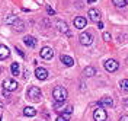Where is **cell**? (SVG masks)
<instances>
[{"mask_svg": "<svg viewBox=\"0 0 128 121\" xmlns=\"http://www.w3.org/2000/svg\"><path fill=\"white\" fill-rule=\"evenodd\" d=\"M52 98L56 99V102H64L68 98V92L63 86H56L52 90Z\"/></svg>", "mask_w": 128, "mask_h": 121, "instance_id": "1", "label": "cell"}, {"mask_svg": "<svg viewBox=\"0 0 128 121\" xmlns=\"http://www.w3.org/2000/svg\"><path fill=\"white\" fill-rule=\"evenodd\" d=\"M28 98L34 101V102H40L41 98H42V92H41L40 88H36V86H31V88L28 89Z\"/></svg>", "mask_w": 128, "mask_h": 121, "instance_id": "2", "label": "cell"}, {"mask_svg": "<svg viewBox=\"0 0 128 121\" xmlns=\"http://www.w3.org/2000/svg\"><path fill=\"white\" fill-rule=\"evenodd\" d=\"M93 118H95V121H106L108 120V114H106V111H105L104 108L99 106L93 112Z\"/></svg>", "mask_w": 128, "mask_h": 121, "instance_id": "3", "label": "cell"}, {"mask_svg": "<svg viewBox=\"0 0 128 121\" xmlns=\"http://www.w3.org/2000/svg\"><path fill=\"white\" fill-rule=\"evenodd\" d=\"M79 40H80V44H82V45H86V47H88V45H90V44L93 42V35L90 32H83L79 37Z\"/></svg>", "mask_w": 128, "mask_h": 121, "instance_id": "4", "label": "cell"}, {"mask_svg": "<svg viewBox=\"0 0 128 121\" xmlns=\"http://www.w3.org/2000/svg\"><path fill=\"white\" fill-rule=\"evenodd\" d=\"M105 69L108 70V72H116L118 69H120V63L116 61V60H112V58H109V60H106L105 61Z\"/></svg>", "mask_w": 128, "mask_h": 121, "instance_id": "5", "label": "cell"}, {"mask_svg": "<svg viewBox=\"0 0 128 121\" xmlns=\"http://www.w3.org/2000/svg\"><path fill=\"white\" fill-rule=\"evenodd\" d=\"M56 28L60 31L61 34H66V35H70V31H68V26H67V24L66 22H63V21H60V19H57L56 21Z\"/></svg>", "mask_w": 128, "mask_h": 121, "instance_id": "6", "label": "cell"}, {"mask_svg": "<svg viewBox=\"0 0 128 121\" xmlns=\"http://www.w3.org/2000/svg\"><path fill=\"white\" fill-rule=\"evenodd\" d=\"M3 86H4V89H6V90L12 92V90H16L19 85H18V82L13 80V79H6V80L3 82Z\"/></svg>", "mask_w": 128, "mask_h": 121, "instance_id": "7", "label": "cell"}, {"mask_svg": "<svg viewBox=\"0 0 128 121\" xmlns=\"http://www.w3.org/2000/svg\"><path fill=\"white\" fill-rule=\"evenodd\" d=\"M41 57H42L44 60H51V58L54 57V50L50 48V47L41 48Z\"/></svg>", "mask_w": 128, "mask_h": 121, "instance_id": "8", "label": "cell"}, {"mask_svg": "<svg viewBox=\"0 0 128 121\" xmlns=\"http://www.w3.org/2000/svg\"><path fill=\"white\" fill-rule=\"evenodd\" d=\"M35 76H36L38 80H45V79L48 77V70L47 69H44V67H36V70H35Z\"/></svg>", "mask_w": 128, "mask_h": 121, "instance_id": "9", "label": "cell"}, {"mask_svg": "<svg viewBox=\"0 0 128 121\" xmlns=\"http://www.w3.org/2000/svg\"><path fill=\"white\" fill-rule=\"evenodd\" d=\"M89 18L92 19V21H95V22H100V12L98 10V9L95 8H92V9H89Z\"/></svg>", "mask_w": 128, "mask_h": 121, "instance_id": "10", "label": "cell"}, {"mask_svg": "<svg viewBox=\"0 0 128 121\" xmlns=\"http://www.w3.org/2000/svg\"><path fill=\"white\" fill-rule=\"evenodd\" d=\"M24 42L26 47H29V48H34L35 45H36V40H35V37H32V35H26L24 38Z\"/></svg>", "mask_w": 128, "mask_h": 121, "instance_id": "11", "label": "cell"}, {"mask_svg": "<svg viewBox=\"0 0 128 121\" xmlns=\"http://www.w3.org/2000/svg\"><path fill=\"white\" fill-rule=\"evenodd\" d=\"M112 105H114V101H112L111 96H104L100 101H99V106L100 108H104V106H108V108H111Z\"/></svg>", "mask_w": 128, "mask_h": 121, "instance_id": "12", "label": "cell"}, {"mask_svg": "<svg viewBox=\"0 0 128 121\" xmlns=\"http://www.w3.org/2000/svg\"><path fill=\"white\" fill-rule=\"evenodd\" d=\"M74 26H76L77 29H83V28L86 26V19L83 16H77L74 19Z\"/></svg>", "mask_w": 128, "mask_h": 121, "instance_id": "13", "label": "cell"}, {"mask_svg": "<svg viewBox=\"0 0 128 121\" xmlns=\"http://www.w3.org/2000/svg\"><path fill=\"white\" fill-rule=\"evenodd\" d=\"M10 56V50L6 45H0V60H4Z\"/></svg>", "mask_w": 128, "mask_h": 121, "instance_id": "14", "label": "cell"}, {"mask_svg": "<svg viewBox=\"0 0 128 121\" xmlns=\"http://www.w3.org/2000/svg\"><path fill=\"white\" fill-rule=\"evenodd\" d=\"M61 61H63V64L67 66V67H72V66L74 64V60H73L70 56H66V54L61 56Z\"/></svg>", "mask_w": 128, "mask_h": 121, "instance_id": "15", "label": "cell"}, {"mask_svg": "<svg viewBox=\"0 0 128 121\" xmlns=\"http://www.w3.org/2000/svg\"><path fill=\"white\" fill-rule=\"evenodd\" d=\"M83 74H84L86 77H92V76H95V74H96L95 67H92V66H89V67H86V69L83 70Z\"/></svg>", "mask_w": 128, "mask_h": 121, "instance_id": "16", "label": "cell"}, {"mask_svg": "<svg viewBox=\"0 0 128 121\" xmlns=\"http://www.w3.org/2000/svg\"><path fill=\"white\" fill-rule=\"evenodd\" d=\"M24 114L26 117H35V115H36V109H35L34 106H26L24 109Z\"/></svg>", "mask_w": 128, "mask_h": 121, "instance_id": "17", "label": "cell"}, {"mask_svg": "<svg viewBox=\"0 0 128 121\" xmlns=\"http://www.w3.org/2000/svg\"><path fill=\"white\" fill-rule=\"evenodd\" d=\"M10 70H12V74H13V76H18V74L20 73V66H19V63H12Z\"/></svg>", "mask_w": 128, "mask_h": 121, "instance_id": "18", "label": "cell"}, {"mask_svg": "<svg viewBox=\"0 0 128 121\" xmlns=\"http://www.w3.org/2000/svg\"><path fill=\"white\" fill-rule=\"evenodd\" d=\"M18 21H19V18L16 16V15H9V16L6 18V24L8 25H15Z\"/></svg>", "mask_w": 128, "mask_h": 121, "instance_id": "19", "label": "cell"}, {"mask_svg": "<svg viewBox=\"0 0 128 121\" xmlns=\"http://www.w3.org/2000/svg\"><path fill=\"white\" fill-rule=\"evenodd\" d=\"M15 29L18 31V32H22V31L25 29V22H22V21L19 19V21L15 24Z\"/></svg>", "mask_w": 128, "mask_h": 121, "instance_id": "20", "label": "cell"}, {"mask_svg": "<svg viewBox=\"0 0 128 121\" xmlns=\"http://www.w3.org/2000/svg\"><path fill=\"white\" fill-rule=\"evenodd\" d=\"M112 2H114V5L118 6V8H124V6L128 5V0H112Z\"/></svg>", "mask_w": 128, "mask_h": 121, "instance_id": "21", "label": "cell"}, {"mask_svg": "<svg viewBox=\"0 0 128 121\" xmlns=\"http://www.w3.org/2000/svg\"><path fill=\"white\" fill-rule=\"evenodd\" d=\"M70 115H72V114H63V115H60V117H57V120L56 121H68L70 120Z\"/></svg>", "mask_w": 128, "mask_h": 121, "instance_id": "22", "label": "cell"}, {"mask_svg": "<svg viewBox=\"0 0 128 121\" xmlns=\"http://www.w3.org/2000/svg\"><path fill=\"white\" fill-rule=\"evenodd\" d=\"M120 86L122 90H128V79H122L120 82Z\"/></svg>", "mask_w": 128, "mask_h": 121, "instance_id": "23", "label": "cell"}, {"mask_svg": "<svg viewBox=\"0 0 128 121\" xmlns=\"http://www.w3.org/2000/svg\"><path fill=\"white\" fill-rule=\"evenodd\" d=\"M63 104L64 102H56V104H54V109H56L57 112H61V111H63V109H61V108H63Z\"/></svg>", "mask_w": 128, "mask_h": 121, "instance_id": "24", "label": "cell"}, {"mask_svg": "<svg viewBox=\"0 0 128 121\" xmlns=\"http://www.w3.org/2000/svg\"><path fill=\"white\" fill-rule=\"evenodd\" d=\"M47 12H48V15H51V16H54V15H56V10H54L52 8H50V6L47 8Z\"/></svg>", "mask_w": 128, "mask_h": 121, "instance_id": "25", "label": "cell"}, {"mask_svg": "<svg viewBox=\"0 0 128 121\" xmlns=\"http://www.w3.org/2000/svg\"><path fill=\"white\" fill-rule=\"evenodd\" d=\"M16 51H18V54H19V56H20V57H22V58H25V53H24V51H22V50H20V48H19V47H16Z\"/></svg>", "mask_w": 128, "mask_h": 121, "instance_id": "26", "label": "cell"}, {"mask_svg": "<svg viewBox=\"0 0 128 121\" xmlns=\"http://www.w3.org/2000/svg\"><path fill=\"white\" fill-rule=\"evenodd\" d=\"M104 40L105 41H111V34H109V32H105L104 34Z\"/></svg>", "mask_w": 128, "mask_h": 121, "instance_id": "27", "label": "cell"}, {"mask_svg": "<svg viewBox=\"0 0 128 121\" xmlns=\"http://www.w3.org/2000/svg\"><path fill=\"white\" fill-rule=\"evenodd\" d=\"M64 111H66L67 114H72V112H73V106H72V105H68V106H67V108H66Z\"/></svg>", "mask_w": 128, "mask_h": 121, "instance_id": "28", "label": "cell"}, {"mask_svg": "<svg viewBox=\"0 0 128 121\" xmlns=\"http://www.w3.org/2000/svg\"><path fill=\"white\" fill-rule=\"evenodd\" d=\"M3 96H4V98H10V96H9V90L3 89Z\"/></svg>", "mask_w": 128, "mask_h": 121, "instance_id": "29", "label": "cell"}, {"mask_svg": "<svg viewBox=\"0 0 128 121\" xmlns=\"http://www.w3.org/2000/svg\"><path fill=\"white\" fill-rule=\"evenodd\" d=\"M120 121H128V115H122L120 118Z\"/></svg>", "mask_w": 128, "mask_h": 121, "instance_id": "30", "label": "cell"}, {"mask_svg": "<svg viewBox=\"0 0 128 121\" xmlns=\"http://www.w3.org/2000/svg\"><path fill=\"white\" fill-rule=\"evenodd\" d=\"M98 28L102 29V28H104V22H98Z\"/></svg>", "mask_w": 128, "mask_h": 121, "instance_id": "31", "label": "cell"}, {"mask_svg": "<svg viewBox=\"0 0 128 121\" xmlns=\"http://www.w3.org/2000/svg\"><path fill=\"white\" fill-rule=\"evenodd\" d=\"M89 3H93V2H96V0H88Z\"/></svg>", "mask_w": 128, "mask_h": 121, "instance_id": "32", "label": "cell"}, {"mask_svg": "<svg viewBox=\"0 0 128 121\" xmlns=\"http://www.w3.org/2000/svg\"><path fill=\"white\" fill-rule=\"evenodd\" d=\"M0 108H3V102L2 101H0Z\"/></svg>", "mask_w": 128, "mask_h": 121, "instance_id": "33", "label": "cell"}, {"mask_svg": "<svg viewBox=\"0 0 128 121\" xmlns=\"http://www.w3.org/2000/svg\"><path fill=\"white\" fill-rule=\"evenodd\" d=\"M124 102H125V105H128V99H125V101H124Z\"/></svg>", "mask_w": 128, "mask_h": 121, "instance_id": "34", "label": "cell"}, {"mask_svg": "<svg viewBox=\"0 0 128 121\" xmlns=\"http://www.w3.org/2000/svg\"><path fill=\"white\" fill-rule=\"evenodd\" d=\"M2 72H3V69H2V67H0V73H2Z\"/></svg>", "mask_w": 128, "mask_h": 121, "instance_id": "35", "label": "cell"}]
</instances>
